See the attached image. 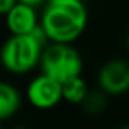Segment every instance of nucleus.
I'll use <instances>...</instances> for the list:
<instances>
[{
  "instance_id": "obj_1",
  "label": "nucleus",
  "mask_w": 129,
  "mask_h": 129,
  "mask_svg": "<svg viewBox=\"0 0 129 129\" xmlns=\"http://www.w3.org/2000/svg\"><path fill=\"white\" fill-rule=\"evenodd\" d=\"M88 11L82 0H49L40 24L50 43H73L85 30Z\"/></svg>"
},
{
  "instance_id": "obj_2",
  "label": "nucleus",
  "mask_w": 129,
  "mask_h": 129,
  "mask_svg": "<svg viewBox=\"0 0 129 129\" xmlns=\"http://www.w3.org/2000/svg\"><path fill=\"white\" fill-rule=\"evenodd\" d=\"M49 43L41 24L30 34L11 35L0 49V62L14 75L27 73L40 66L43 50Z\"/></svg>"
},
{
  "instance_id": "obj_3",
  "label": "nucleus",
  "mask_w": 129,
  "mask_h": 129,
  "mask_svg": "<svg viewBox=\"0 0 129 129\" xmlns=\"http://www.w3.org/2000/svg\"><path fill=\"white\" fill-rule=\"evenodd\" d=\"M41 72L64 84L66 81L81 76L84 61L72 43H49L41 55Z\"/></svg>"
},
{
  "instance_id": "obj_4",
  "label": "nucleus",
  "mask_w": 129,
  "mask_h": 129,
  "mask_svg": "<svg viewBox=\"0 0 129 129\" xmlns=\"http://www.w3.org/2000/svg\"><path fill=\"white\" fill-rule=\"evenodd\" d=\"M97 82L106 94L118 96L129 90V61L123 58L109 59L99 70Z\"/></svg>"
},
{
  "instance_id": "obj_5",
  "label": "nucleus",
  "mask_w": 129,
  "mask_h": 129,
  "mask_svg": "<svg viewBox=\"0 0 129 129\" xmlns=\"http://www.w3.org/2000/svg\"><path fill=\"white\" fill-rule=\"evenodd\" d=\"M26 94L35 108L49 109L62 100V84L46 73H41L30 81Z\"/></svg>"
},
{
  "instance_id": "obj_6",
  "label": "nucleus",
  "mask_w": 129,
  "mask_h": 129,
  "mask_svg": "<svg viewBox=\"0 0 129 129\" xmlns=\"http://www.w3.org/2000/svg\"><path fill=\"white\" fill-rule=\"evenodd\" d=\"M6 26L11 35H23L30 34L40 26V18L37 14V8L26 5L23 2H17L6 12Z\"/></svg>"
},
{
  "instance_id": "obj_7",
  "label": "nucleus",
  "mask_w": 129,
  "mask_h": 129,
  "mask_svg": "<svg viewBox=\"0 0 129 129\" xmlns=\"http://www.w3.org/2000/svg\"><path fill=\"white\" fill-rule=\"evenodd\" d=\"M20 106L21 96L18 90L5 81H0V120H6L17 114Z\"/></svg>"
},
{
  "instance_id": "obj_8",
  "label": "nucleus",
  "mask_w": 129,
  "mask_h": 129,
  "mask_svg": "<svg viewBox=\"0 0 129 129\" xmlns=\"http://www.w3.org/2000/svg\"><path fill=\"white\" fill-rule=\"evenodd\" d=\"M88 91L90 90L82 76L72 78L62 84V99L70 103H82Z\"/></svg>"
},
{
  "instance_id": "obj_9",
  "label": "nucleus",
  "mask_w": 129,
  "mask_h": 129,
  "mask_svg": "<svg viewBox=\"0 0 129 129\" xmlns=\"http://www.w3.org/2000/svg\"><path fill=\"white\" fill-rule=\"evenodd\" d=\"M82 106L87 114H91V115L100 114L106 108V93L103 90L88 91V94L85 96V99L82 102Z\"/></svg>"
},
{
  "instance_id": "obj_10",
  "label": "nucleus",
  "mask_w": 129,
  "mask_h": 129,
  "mask_svg": "<svg viewBox=\"0 0 129 129\" xmlns=\"http://www.w3.org/2000/svg\"><path fill=\"white\" fill-rule=\"evenodd\" d=\"M18 2V0H0V15H6V12Z\"/></svg>"
},
{
  "instance_id": "obj_11",
  "label": "nucleus",
  "mask_w": 129,
  "mask_h": 129,
  "mask_svg": "<svg viewBox=\"0 0 129 129\" xmlns=\"http://www.w3.org/2000/svg\"><path fill=\"white\" fill-rule=\"evenodd\" d=\"M18 2H23L26 5H30L34 8H40V6H44L49 0H18Z\"/></svg>"
},
{
  "instance_id": "obj_12",
  "label": "nucleus",
  "mask_w": 129,
  "mask_h": 129,
  "mask_svg": "<svg viewBox=\"0 0 129 129\" xmlns=\"http://www.w3.org/2000/svg\"><path fill=\"white\" fill-rule=\"evenodd\" d=\"M126 46H127V49H129V34H127V37H126Z\"/></svg>"
},
{
  "instance_id": "obj_13",
  "label": "nucleus",
  "mask_w": 129,
  "mask_h": 129,
  "mask_svg": "<svg viewBox=\"0 0 129 129\" xmlns=\"http://www.w3.org/2000/svg\"><path fill=\"white\" fill-rule=\"evenodd\" d=\"M14 129H27V127H24V126H17V127H14Z\"/></svg>"
},
{
  "instance_id": "obj_14",
  "label": "nucleus",
  "mask_w": 129,
  "mask_h": 129,
  "mask_svg": "<svg viewBox=\"0 0 129 129\" xmlns=\"http://www.w3.org/2000/svg\"><path fill=\"white\" fill-rule=\"evenodd\" d=\"M120 129H129V124H126V126H123V127H120Z\"/></svg>"
},
{
  "instance_id": "obj_15",
  "label": "nucleus",
  "mask_w": 129,
  "mask_h": 129,
  "mask_svg": "<svg viewBox=\"0 0 129 129\" xmlns=\"http://www.w3.org/2000/svg\"><path fill=\"white\" fill-rule=\"evenodd\" d=\"M0 129H2V126H0Z\"/></svg>"
}]
</instances>
